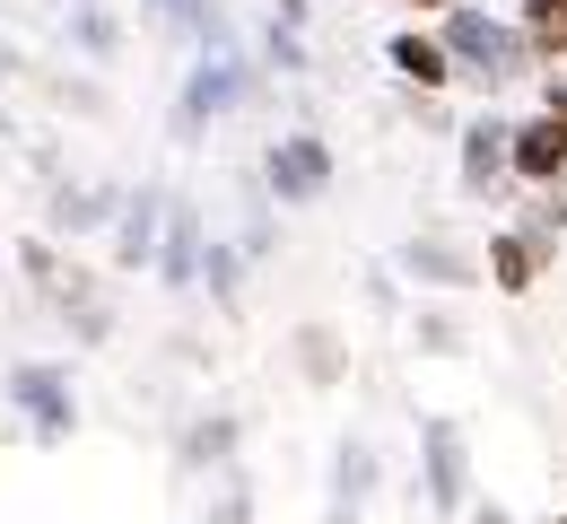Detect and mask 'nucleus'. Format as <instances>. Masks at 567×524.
Wrapping results in <instances>:
<instances>
[{
	"instance_id": "8",
	"label": "nucleus",
	"mask_w": 567,
	"mask_h": 524,
	"mask_svg": "<svg viewBox=\"0 0 567 524\" xmlns=\"http://www.w3.org/2000/svg\"><path fill=\"white\" fill-rule=\"evenodd\" d=\"M288 368L306 376L315 393L350 384V332H341V323H297V332H288Z\"/></svg>"
},
{
	"instance_id": "9",
	"label": "nucleus",
	"mask_w": 567,
	"mask_h": 524,
	"mask_svg": "<svg viewBox=\"0 0 567 524\" xmlns=\"http://www.w3.org/2000/svg\"><path fill=\"white\" fill-rule=\"evenodd\" d=\"M148 263H157V289H193V263H202V210L193 202H166Z\"/></svg>"
},
{
	"instance_id": "2",
	"label": "nucleus",
	"mask_w": 567,
	"mask_h": 524,
	"mask_svg": "<svg viewBox=\"0 0 567 524\" xmlns=\"http://www.w3.org/2000/svg\"><path fill=\"white\" fill-rule=\"evenodd\" d=\"M420 490L436 516H463L472 499V446H463V420L445 411H420Z\"/></svg>"
},
{
	"instance_id": "1",
	"label": "nucleus",
	"mask_w": 567,
	"mask_h": 524,
	"mask_svg": "<svg viewBox=\"0 0 567 524\" xmlns=\"http://www.w3.org/2000/svg\"><path fill=\"white\" fill-rule=\"evenodd\" d=\"M436 44H445L454 79H472L481 96L515 88V79H542L533 44H524V27H515V18H489L481 0H445V27H436Z\"/></svg>"
},
{
	"instance_id": "27",
	"label": "nucleus",
	"mask_w": 567,
	"mask_h": 524,
	"mask_svg": "<svg viewBox=\"0 0 567 524\" xmlns=\"http://www.w3.org/2000/svg\"><path fill=\"white\" fill-rule=\"evenodd\" d=\"M481 524H515V516H506V507H481Z\"/></svg>"
},
{
	"instance_id": "11",
	"label": "nucleus",
	"mask_w": 567,
	"mask_h": 524,
	"mask_svg": "<svg viewBox=\"0 0 567 524\" xmlns=\"http://www.w3.org/2000/svg\"><path fill=\"white\" fill-rule=\"evenodd\" d=\"M542 271H550V263H542L515 227H497L489 245H481V280H489L497 298H533V289H542Z\"/></svg>"
},
{
	"instance_id": "13",
	"label": "nucleus",
	"mask_w": 567,
	"mask_h": 524,
	"mask_svg": "<svg viewBox=\"0 0 567 524\" xmlns=\"http://www.w3.org/2000/svg\"><path fill=\"white\" fill-rule=\"evenodd\" d=\"M384 62H393V71L411 79L420 96H436V88H454V62H445V44H436V35H420V27H402V35L384 44Z\"/></svg>"
},
{
	"instance_id": "29",
	"label": "nucleus",
	"mask_w": 567,
	"mask_h": 524,
	"mask_svg": "<svg viewBox=\"0 0 567 524\" xmlns=\"http://www.w3.org/2000/svg\"><path fill=\"white\" fill-rule=\"evenodd\" d=\"M411 9H445V0H411Z\"/></svg>"
},
{
	"instance_id": "16",
	"label": "nucleus",
	"mask_w": 567,
	"mask_h": 524,
	"mask_svg": "<svg viewBox=\"0 0 567 524\" xmlns=\"http://www.w3.org/2000/svg\"><path fill=\"white\" fill-rule=\"evenodd\" d=\"M193 289H210V298L236 315V306H245V245L210 236V245H202V263H193Z\"/></svg>"
},
{
	"instance_id": "24",
	"label": "nucleus",
	"mask_w": 567,
	"mask_h": 524,
	"mask_svg": "<svg viewBox=\"0 0 567 524\" xmlns=\"http://www.w3.org/2000/svg\"><path fill=\"white\" fill-rule=\"evenodd\" d=\"M542 114H559V123H567V71H542Z\"/></svg>"
},
{
	"instance_id": "12",
	"label": "nucleus",
	"mask_w": 567,
	"mask_h": 524,
	"mask_svg": "<svg viewBox=\"0 0 567 524\" xmlns=\"http://www.w3.org/2000/svg\"><path fill=\"white\" fill-rule=\"evenodd\" d=\"M157 219H166V193L141 184V193L123 202V219H114V271H148V254H157Z\"/></svg>"
},
{
	"instance_id": "18",
	"label": "nucleus",
	"mask_w": 567,
	"mask_h": 524,
	"mask_svg": "<svg viewBox=\"0 0 567 524\" xmlns=\"http://www.w3.org/2000/svg\"><path fill=\"white\" fill-rule=\"evenodd\" d=\"M236 438H245V429H236V411H202V420L184 429V463H193V472H202V463H227Z\"/></svg>"
},
{
	"instance_id": "15",
	"label": "nucleus",
	"mask_w": 567,
	"mask_h": 524,
	"mask_svg": "<svg viewBox=\"0 0 567 524\" xmlns=\"http://www.w3.org/2000/svg\"><path fill=\"white\" fill-rule=\"evenodd\" d=\"M332 524H350L358 507H367V490H375V446L367 438H341V454H332Z\"/></svg>"
},
{
	"instance_id": "28",
	"label": "nucleus",
	"mask_w": 567,
	"mask_h": 524,
	"mask_svg": "<svg viewBox=\"0 0 567 524\" xmlns=\"http://www.w3.org/2000/svg\"><path fill=\"white\" fill-rule=\"evenodd\" d=\"M71 9H105V0H71Z\"/></svg>"
},
{
	"instance_id": "4",
	"label": "nucleus",
	"mask_w": 567,
	"mask_h": 524,
	"mask_svg": "<svg viewBox=\"0 0 567 524\" xmlns=\"http://www.w3.org/2000/svg\"><path fill=\"white\" fill-rule=\"evenodd\" d=\"M402 271L436 289V298H463V289H481V245L472 236H454V227H420L411 245H402Z\"/></svg>"
},
{
	"instance_id": "5",
	"label": "nucleus",
	"mask_w": 567,
	"mask_h": 524,
	"mask_svg": "<svg viewBox=\"0 0 567 524\" xmlns=\"http://www.w3.org/2000/svg\"><path fill=\"white\" fill-rule=\"evenodd\" d=\"M262 184L280 193L288 210H297V202H323V184H332V141H323V132H280V141L262 150Z\"/></svg>"
},
{
	"instance_id": "26",
	"label": "nucleus",
	"mask_w": 567,
	"mask_h": 524,
	"mask_svg": "<svg viewBox=\"0 0 567 524\" xmlns=\"http://www.w3.org/2000/svg\"><path fill=\"white\" fill-rule=\"evenodd\" d=\"M9 79H18V44H0V88H9Z\"/></svg>"
},
{
	"instance_id": "22",
	"label": "nucleus",
	"mask_w": 567,
	"mask_h": 524,
	"mask_svg": "<svg viewBox=\"0 0 567 524\" xmlns=\"http://www.w3.org/2000/svg\"><path fill=\"white\" fill-rule=\"evenodd\" d=\"M79 44H87V53H114V18H105V9H79Z\"/></svg>"
},
{
	"instance_id": "23",
	"label": "nucleus",
	"mask_w": 567,
	"mask_h": 524,
	"mask_svg": "<svg viewBox=\"0 0 567 524\" xmlns=\"http://www.w3.org/2000/svg\"><path fill=\"white\" fill-rule=\"evenodd\" d=\"M53 96H62V105H79V114H105V88H87V79H62Z\"/></svg>"
},
{
	"instance_id": "21",
	"label": "nucleus",
	"mask_w": 567,
	"mask_h": 524,
	"mask_svg": "<svg viewBox=\"0 0 567 524\" xmlns=\"http://www.w3.org/2000/svg\"><path fill=\"white\" fill-rule=\"evenodd\" d=\"M210 524H254V499H245V481H236V472L218 481V507H210Z\"/></svg>"
},
{
	"instance_id": "6",
	"label": "nucleus",
	"mask_w": 567,
	"mask_h": 524,
	"mask_svg": "<svg viewBox=\"0 0 567 524\" xmlns=\"http://www.w3.org/2000/svg\"><path fill=\"white\" fill-rule=\"evenodd\" d=\"M245 96H254V71H245L236 53H218V62H202V71L184 79V96H175V132L193 141L202 123H218V114H236Z\"/></svg>"
},
{
	"instance_id": "10",
	"label": "nucleus",
	"mask_w": 567,
	"mask_h": 524,
	"mask_svg": "<svg viewBox=\"0 0 567 524\" xmlns=\"http://www.w3.org/2000/svg\"><path fill=\"white\" fill-rule=\"evenodd\" d=\"M497 184H506V123L472 114L463 123V202H497Z\"/></svg>"
},
{
	"instance_id": "14",
	"label": "nucleus",
	"mask_w": 567,
	"mask_h": 524,
	"mask_svg": "<svg viewBox=\"0 0 567 524\" xmlns=\"http://www.w3.org/2000/svg\"><path fill=\"white\" fill-rule=\"evenodd\" d=\"M114 210H123V202H114L105 184H53V210H44V227H53V236H87V227H105Z\"/></svg>"
},
{
	"instance_id": "19",
	"label": "nucleus",
	"mask_w": 567,
	"mask_h": 524,
	"mask_svg": "<svg viewBox=\"0 0 567 524\" xmlns=\"http://www.w3.org/2000/svg\"><path fill=\"white\" fill-rule=\"evenodd\" d=\"M411 350L420 359H463V315L454 306H420L411 315Z\"/></svg>"
},
{
	"instance_id": "3",
	"label": "nucleus",
	"mask_w": 567,
	"mask_h": 524,
	"mask_svg": "<svg viewBox=\"0 0 567 524\" xmlns=\"http://www.w3.org/2000/svg\"><path fill=\"white\" fill-rule=\"evenodd\" d=\"M0 393H9V402H18L27 420H35V438H44V446H62V438L79 429V393H71V368L18 359V368L0 376Z\"/></svg>"
},
{
	"instance_id": "17",
	"label": "nucleus",
	"mask_w": 567,
	"mask_h": 524,
	"mask_svg": "<svg viewBox=\"0 0 567 524\" xmlns=\"http://www.w3.org/2000/svg\"><path fill=\"white\" fill-rule=\"evenodd\" d=\"M515 27H524V44H533L542 71L567 62V0H515Z\"/></svg>"
},
{
	"instance_id": "25",
	"label": "nucleus",
	"mask_w": 567,
	"mask_h": 524,
	"mask_svg": "<svg viewBox=\"0 0 567 524\" xmlns=\"http://www.w3.org/2000/svg\"><path fill=\"white\" fill-rule=\"evenodd\" d=\"M306 18H315V0H271V27H297V35H306Z\"/></svg>"
},
{
	"instance_id": "7",
	"label": "nucleus",
	"mask_w": 567,
	"mask_h": 524,
	"mask_svg": "<svg viewBox=\"0 0 567 524\" xmlns=\"http://www.w3.org/2000/svg\"><path fill=\"white\" fill-rule=\"evenodd\" d=\"M559 166H567V123H559V114L506 123V175H515V184H550Z\"/></svg>"
},
{
	"instance_id": "20",
	"label": "nucleus",
	"mask_w": 567,
	"mask_h": 524,
	"mask_svg": "<svg viewBox=\"0 0 567 524\" xmlns=\"http://www.w3.org/2000/svg\"><path fill=\"white\" fill-rule=\"evenodd\" d=\"M262 62H271L280 79H306V71H315V53H306V35H297V27H271V35H262Z\"/></svg>"
}]
</instances>
